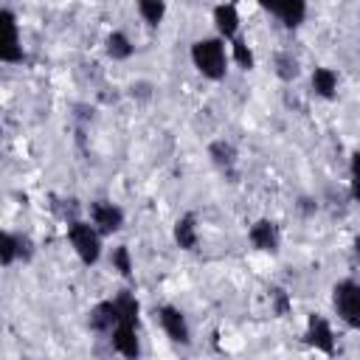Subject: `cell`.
<instances>
[{
    "instance_id": "obj_1",
    "label": "cell",
    "mask_w": 360,
    "mask_h": 360,
    "mask_svg": "<svg viewBox=\"0 0 360 360\" xmlns=\"http://www.w3.org/2000/svg\"><path fill=\"white\" fill-rule=\"evenodd\" d=\"M191 62L197 68V73L202 79L219 82L225 79L228 70V51H225V39L222 37H202L191 45Z\"/></svg>"
},
{
    "instance_id": "obj_2",
    "label": "cell",
    "mask_w": 360,
    "mask_h": 360,
    "mask_svg": "<svg viewBox=\"0 0 360 360\" xmlns=\"http://www.w3.org/2000/svg\"><path fill=\"white\" fill-rule=\"evenodd\" d=\"M68 242L70 248L76 250V256L84 262V264H96L98 256H101V233L93 222H84V219H70L68 222Z\"/></svg>"
},
{
    "instance_id": "obj_3",
    "label": "cell",
    "mask_w": 360,
    "mask_h": 360,
    "mask_svg": "<svg viewBox=\"0 0 360 360\" xmlns=\"http://www.w3.org/2000/svg\"><path fill=\"white\" fill-rule=\"evenodd\" d=\"M332 307L349 329H360V281L340 278L332 287Z\"/></svg>"
},
{
    "instance_id": "obj_4",
    "label": "cell",
    "mask_w": 360,
    "mask_h": 360,
    "mask_svg": "<svg viewBox=\"0 0 360 360\" xmlns=\"http://www.w3.org/2000/svg\"><path fill=\"white\" fill-rule=\"evenodd\" d=\"M0 28H3V37H0V62H6V65L22 62L20 28H17V17H14L11 8H3L0 11Z\"/></svg>"
},
{
    "instance_id": "obj_5",
    "label": "cell",
    "mask_w": 360,
    "mask_h": 360,
    "mask_svg": "<svg viewBox=\"0 0 360 360\" xmlns=\"http://www.w3.org/2000/svg\"><path fill=\"white\" fill-rule=\"evenodd\" d=\"M87 211H90V222L98 228L101 236H112L124 228V211H121V205H115L110 200H93L87 205Z\"/></svg>"
},
{
    "instance_id": "obj_6",
    "label": "cell",
    "mask_w": 360,
    "mask_h": 360,
    "mask_svg": "<svg viewBox=\"0 0 360 360\" xmlns=\"http://www.w3.org/2000/svg\"><path fill=\"white\" fill-rule=\"evenodd\" d=\"M155 315H158V323H160V329L166 332V338H169L172 343H180V346H188V343H191L188 321H186V315H183L177 307L163 304Z\"/></svg>"
},
{
    "instance_id": "obj_7",
    "label": "cell",
    "mask_w": 360,
    "mask_h": 360,
    "mask_svg": "<svg viewBox=\"0 0 360 360\" xmlns=\"http://www.w3.org/2000/svg\"><path fill=\"white\" fill-rule=\"evenodd\" d=\"M248 239L262 253H278L281 248V228L273 219H256L248 231Z\"/></svg>"
},
{
    "instance_id": "obj_8",
    "label": "cell",
    "mask_w": 360,
    "mask_h": 360,
    "mask_svg": "<svg viewBox=\"0 0 360 360\" xmlns=\"http://www.w3.org/2000/svg\"><path fill=\"white\" fill-rule=\"evenodd\" d=\"M304 340L323 352V354H335V335H332V326L323 315H309L307 318V332H304Z\"/></svg>"
},
{
    "instance_id": "obj_9",
    "label": "cell",
    "mask_w": 360,
    "mask_h": 360,
    "mask_svg": "<svg viewBox=\"0 0 360 360\" xmlns=\"http://www.w3.org/2000/svg\"><path fill=\"white\" fill-rule=\"evenodd\" d=\"M87 323H90V329L96 335H112V329L118 326V307H115V301H98L90 309Z\"/></svg>"
},
{
    "instance_id": "obj_10",
    "label": "cell",
    "mask_w": 360,
    "mask_h": 360,
    "mask_svg": "<svg viewBox=\"0 0 360 360\" xmlns=\"http://www.w3.org/2000/svg\"><path fill=\"white\" fill-rule=\"evenodd\" d=\"M214 28L225 42L239 37V11L233 3H219L214 8Z\"/></svg>"
},
{
    "instance_id": "obj_11",
    "label": "cell",
    "mask_w": 360,
    "mask_h": 360,
    "mask_svg": "<svg viewBox=\"0 0 360 360\" xmlns=\"http://www.w3.org/2000/svg\"><path fill=\"white\" fill-rule=\"evenodd\" d=\"M112 349L124 357H138L141 346H138V326L135 323H118L112 329Z\"/></svg>"
},
{
    "instance_id": "obj_12",
    "label": "cell",
    "mask_w": 360,
    "mask_h": 360,
    "mask_svg": "<svg viewBox=\"0 0 360 360\" xmlns=\"http://www.w3.org/2000/svg\"><path fill=\"white\" fill-rule=\"evenodd\" d=\"M174 242H177V248H183V250H197L200 231H197V217H194V214H183V217L174 222Z\"/></svg>"
},
{
    "instance_id": "obj_13",
    "label": "cell",
    "mask_w": 360,
    "mask_h": 360,
    "mask_svg": "<svg viewBox=\"0 0 360 360\" xmlns=\"http://www.w3.org/2000/svg\"><path fill=\"white\" fill-rule=\"evenodd\" d=\"M208 158L214 160L217 169H222L225 174L236 177V174H233V166H236V146H233V143H228V141H214V143L208 146Z\"/></svg>"
},
{
    "instance_id": "obj_14",
    "label": "cell",
    "mask_w": 360,
    "mask_h": 360,
    "mask_svg": "<svg viewBox=\"0 0 360 360\" xmlns=\"http://www.w3.org/2000/svg\"><path fill=\"white\" fill-rule=\"evenodd\" d=\"M312 90L321 98H335V93H338V73L332 68H315L312 70Z\"/></svg>"
},
{
    "instance_id": "obj_15",
    "label": "cell",
    "mask_w": 360,
    "mask_h": 360,
    "mask_svg": "<svg viewBox=\"0 0 360 360\" xmlns=\"http://www.w3.org/2000/svg\"><path fill=\"white\" fill-rule=\"evenodd\" d=\"M104 51H107V56H110V59L124 62V59H129V56H132L135 45L129 42V37H127L124 31H112V34L107 37V42H104Z\"/></svg>"
},
{
    "instance_id": "obj_16",
    "label": "cell",
    "mask_w": 360,
    "mask_h": 360,
    "mask_svg": "<svg viewBox=\"0 0 360 360\" xmlns=\"http://www.w3.org/2000/svg\"><path fill=\"white\" fill-rule=\"evenodd\" d=\"M112 301H115V307H118V323H135V326H138V312H141L138 298H135L129 290H121Z\"/></svg>"
},
{
    "instance_id": "obj_17",
    "label": "cell",
    "mask_w": 360,
    "mask_h": 360,
    "mask_svg": "<svg viewBox=\"0 0 360 360\" xmlns=\"http://www.w3.org/2000/svg\"><path fill=\"white\" fill-rule=\"evenodd\" d=\"M287 28H298L307 20V0H284L276 14Z\"/></svg>"
},
{
    "instance_id": "obj_18",
    "label": "cell",
    "mask_w": 360,
    "mask_h": 360,
    "mask_svg": "<svg viewBox=\"0 0 360 360\" xmlns=\"http://www.w3.org/2000/svg\"><path fill=\"white\" fill-rule=\"evenodd\" d=\"M135 6H138L141 20L152 28H158L166 17V0H135Z\"/></svg>"
},
{
    "instance_id": "obj_19",
    "label": "cell",
    "mask_w": 360,
    "mask_h": 360,
    "mask_svg": "<svg viewBox=\"0 0 360 360\" xmlns=\"http://www.w3.org/2000/svg\"><path fill=\"white\" fill-rule=\"evenodd\" d=\"M298 73H301V65H298V59H295L290 51L276 53V76H278V79L292 82V79H298Z\"/></svg>"
},
{
    "instance_id": "obj_20",
    "label": "cell",
    "mask_w": 360,
    "mask_h": 360,
    "mask_svg": "<svg viewBox=\"0 0 360 360\" xmlns=\"http://www.w3.org/2000/svg\"><path fill=\"white\" fill-rule=\"evenodd\" d=\"M231 56H233V62L242 68V70H253V51H250V45L242 39V37H236V39H231Z\"/></svg>"
},
{
    "instance_id": "obj_21",
    "label": "cell",
    "mask_w": 360,
    "mask_h": 360,
    "mask_svg": "<svg viewBox=\"0 0 360 360\" xmlns=\"http://www.w3.org/2000/svg\"><path fill=\"white\" fill-rule=\"evenodd\" d=\"M17 259H20V256H17V233L3 231V233H0V264H3V267H11Z\"/></svg>"
},
{
    "instance_id": "obj_22",
    "label": "cell",
    "mask_w": 360,
    "mask_h": 360,
    "mask_svg": "<svg viewBox=\"0 0 360 360\" xmlns=\"http://www.w3.org/2000/svg\"><path fill=\"white\" fill-rule=\"evenodd\" d=\"M110 264H112V270H118L124 278H129V276H132V253H129V248H127V245L112 248Z\"/></svg>"
},
{
    "instance_id": "obj_23",
    "label": "cell",
    "mask_w": 360,
    "mask_h": 360,
    "mask_svg": "<svg viewBox=\"0 0 360 360\" xmlns=\"http://www.w3.org/2000/svg\"><path fill=\"white\" fill-rule=\"evenodd\" d=\"M267 298L273 304V315H278V318H284L292 309V298H290V292L284 287H270L267 290Z\"/></svg>"
},
{
    "instance_id": "obj_24",
    "label": "cell",
    "mask_w": 360,
    "mask_h": 360,
    "mask_svg": "<svg viewBox=\"0 0 360 360\" xmlns=\"http://www.w3.org/2000/svg\"><path fill=\"white\" fill-rule=\"evenodd\" d=\"M349 169H352V197L360 202V149H354Z\"/></svg>"
},
{
    "instance_id": "obj_25",
    "label": "cell",
    "mask_w": 360,
    "mask_h": 360,
    "mask_svg": "<svg viewBox=\"0 0 360 360\" xmlns=\"http://www.w3.org/2000/svg\"><path fill=\"white\" fill-rule=\"evenodd\" d=\"M17 256H20L22 262H28V259L34 256V245H31L28 236H17Z\"/></svg>"
},
{
    "instance_id": "obj_26",
    "label": "cell",
    "mask_w": 360,
    "mask_h": 360,
    "mask_svg": "<svg viewBox=\"0 0 360 360\" xmlns=\"http://www.w3.org/2000/svg\"><path fill=\"white\" fill-rule=\"evenodd\" d=\"M256 3H259L264 11H270V14H278V8H281V3H284V0H256Z\"/></svg>"
},
{
    "instance_id": "obj_27",
    "label": "cell",
    "mask_w": 360,
    "mask_h": 360,
    "mask_svg": "<svg viewBox=\"0 0 360 360\" xmlns=\"http://www.w3.org/2000/svg\"><path fill=\"white\" fill-rule=\"evenodd\" d=\"M352 253H354V259L360 262V236H354V242H352Z\"/></svg>"
}]
</instances>
